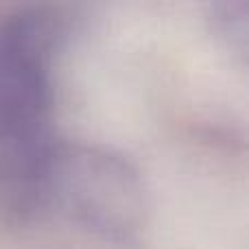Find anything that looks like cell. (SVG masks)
I'll return each instance as SVG.
<instances>
[{
  "label": "cell",
  "instance_id": "1",
  "mask_svg": "<svg viewBox=\"0 0 249 249\" xmlns=\"http://www.w3.org/2000/svg\"><path fill=\"white\" fill-rule=\"evenodd\" d=\"M57 35L42 7L0 18V219H26L51 199L61 155L53 133Z\"/></svg>",
  "mask_w": 249,
  "mask_h": 249
},
{
  "label": "cell",
  "instance_id": "2",
  "mask_svg": "<svg viewBox=\"0 0 249 249\" xmlns=\"http://www.w3.org/2000/svg\"><path fill=\"white\" fill-rule=\"evenodd\" d=\"M61 193L74 212L105 232H124L140 212V186L129 166L105 153L59 155L53 195Z\"/></svg>",
  "mask_w": 249,
  "mask_h": 249
}]
</instances>
